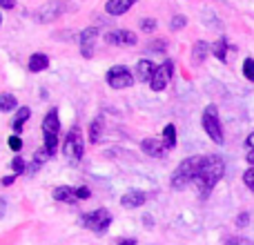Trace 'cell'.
Listing matches in <instances>:
<instances>
[{
    "label": "cell",
    "instance_id": "cell-1",
    "mask_svg": "<svg viewBox=\"0 0 254 245\" xmlns=\"http://www.w3.org/2000/svg\"><path fill=\"white\" fill-rule=\"evenodd\" d=\"M225 174V163L221 156L216 154H210V156H201V165H198V172H196V179H194V185H196L198 194L203 198L214 189V185L223 179Z\"/></svg>",
    "mask_w": 254,
    "mask_h": 245
},
{
    "label": "cell",
    "instance_id": "cell-2",
    "mask_svg": "<svg viewBox=\"0 0 254 245\" xmlns=\"http://www.w3.org/2000/svg\"><path fill=\"white\" fill-rule=\"evenodd\" d=\"M198 165H201V156L185 158V161L181 163L179 167H176L174 174H172L170 185H172L174 189H183L185 185L194 183V179H196V172H198Z\"/></svg>",
    "mask_w": 254,
    "mask_h": 245
},
{
    "label": "cell",
    "instance_id": "cell-3",
    "mask_svg": "<svg viewBox=\"0 0 254 245\" xmlns=\"http://www.w3.org/2000/svg\"><path fill=\"white\" fill-rule=\"evenodd\" d=\"M63 154H65L67 163H71V165L80 163V158H83V154H85V140H83V134H80L78 127H71V129L67 131L65 143H63Z\"/></svg>",
    "mask_w": 254,
    "mask_h": 245
},
{
    "label": "cell",
    "instance_id": "cell-4",
    "mask_svg": "<svg viewBox=\"0 0 254 245\" xmlns=\"http://www.w3.org/2000/svg\"><path fill=\"white\" fill-rule=\"evenodd\" d=\"M201 125H203V129H205V134L210 136L216 145H223L225 143L223 127H221V119H219V110H216V105H207L205 110H203Z\"/></svg>",
    "mask_w": 254,
    "mask_h": 245
},
{
    "label": "cell",
    "instance_id": "cell-5",
    "mask_svg": "<svg viewBox=\"0 0 254 245\" xmlns=\"http://www.w3.org/2000/svg\"><path fill=\"white\" fill-rule=\"evenodd\" d=\"M80 223H83V228L92 230V232L103 234V232H107V230H110L112 214L101 207V210H94V212H87V214H83V216H80Z\"/></svg>",
    "mask_w": 254,
    "mask_h": 245
},
{
    "label": "cell",
    "instance_id": "cell-6",
    "mask_svg": "<svg viewBox=\"0 0 254 245\" xmlns=\"http://www.w3.org/2000/svg\"><path fill=\"white\" fill-rule=\"evenodd\" d=\"M65 9H67L65 2H61V0H49V2L40 4L34 11V20L40 22V25H49V22L58 20V18L65 13Z\"/></svg>",
    "mask_w": 254,
    "mask_h": 245
},
{
    "label": "cell",
    "instance_id": "cell-7",
    "mask_svg": "<svg viewBox=\"0 0 254 245\" xmlns=\"http://www.w3.org/2000/svg\"><path fill=\"white\" fill-rule=\"evenodd\" d=\"M107 85L112 89H127L134 85V76L125 65H116L107 71Z\"/></svg>",
    "mask_w": 254,
    "mask_h": 245
},
{
    "label": "cell",
    "instance_id": "cell-8",
    "mask_svg": "<svg viewBox=\"0 0 254 245\" xmlns=\"http://www.w3.org/2000/svg\"><path fill=\"white\" fill-rule=\"evenodd\" d=\"M172 74H174V62L172 61H165V62H161V65H156V71H154V76H152L149 89H152V92H163V89L170 85Z\"/></svg>",
    "mask_w": 254,
    "mask_h": 245
},
{
    "label": "cell",
    "instance_id": "cell-9",
    "mask_svg": "<svg viewBox=\"0 0 254 245\" xmlns=\"http://www.w3.org/2000/svg\"><path fill=\"white\" fill-rule=\"evenodd\" d=\"M105 43L116 45V47H131V45L138 43V36L129 29H112L105 34Z\"/></svg>",
    "mask_w": 254,
    "mask_h": 245
},
{
    "label": "cell",
    "instance_id": "cell-10",
    "mask_svg": "<svg viewBox=\"0 0 254 245\" xmlns=\"http://www.w3.org/2000/svg\"><path fill=\"white\" fill-rule=\"evenodd\" d=\"M96 40H98V29L96 27H87L83 29L80 34V56L83 58H92L94 56V47H96Z\"/></svg>",
    "mask_w": 254,
    "mask_h": 245
},
{
    "label": "cell",
    "instance_id": "cell-11",
    "mask_svg": "<svg viewBox=\"0 0 254 245\" xmlns=\"http://www.w3.org/2000/svg\"><path fill=\"white\" fill-rule=\"evenodd\" d=\"M140 149H143L147 156L152 158H163L165 156V143L163 140H156V138H145L143 143H140Z\"/></svg>",
    "mask_w": 254,
    "mask_h": 245
},
{
    "label": "cell",
    "instance_id": "cell-12",
    "mask_svg": "<svg viewBox=\"0 0 254 245\" xmlns=\"http://www.w3.org/2000/svg\"><path fill=\"white\" fill-rule=\"evenodd\" d=\"M136 2H138V0H107L105 11L110 13V16H123Z\"/></svg>",
    "mask_w": 254,
    "mask_h": 245
},
{
    "label": "cell",
    "instance_id": "cell-13",
    "mask_svg": "<svg viewBox=\"0 0 254 245\" xmlns=\"http://www.w3.org/2000/svg\"><path fill=\"white\" fill-rule=\"evenodd\" d=\"M154 71H156V65L152 61L143 58V61L136 62V78H138V83H152Z\"/></svg>",
    "mask_w": 254,
    "mask_h": 245
},
{
    "label": "cell",
    "instance_id": "cell-14",
    "mask_svg": "<svg viewBox=\"0 0 254 245\" xmlns=\"http://www.w3.org/2000/svg\"><path fill=\"white\" fill-rule=\"evenodd\" d=\"M58 131H61V119H58V110L52 107L43 119V134H58Z\"/></svg>",
    "mask_w": 254,
    "mask_h": 245
},
{
    "label": "cell",
    "instance_id": "cell-15",
    "mask_svg": "<svg viewBox=\"0 0 254 245\" xmlns=\"http://www.w3.org/2000/svg\"><path fill=\"white\" fill-rule=\"evenodd\" d=\"M145 201H147V196H145L143 192H138V189H131V192L121 196V205L127 207V210H136V207H140Z\"/></svg>",
    "mask_w": 254,
    "mask_h": 245
},
{
    "label": "cell",
    "instance_id": "cell-16",
    "mask_svg": "<svg viewBox=\"0 0 254 245\" xmlns=\"http://www.w3.org/2000/svg\"><path fill=\"white\" fill-rule=\"evenodd\" d=\"M52 196L56 198V201H63V203H76L78 201L76 187H69V185H58V187L52 192Z\"/></svg>",
    "mask_w": 254,
    "mask_h": 245
},
{
    "label": "cell",
    "instance_id": "cell-17",
    "mask_svg": "<svg viewBox=\"0 0 254 245\" xmlns=\"http://www.w3.org/2000/svg\"><path fill=\"white\" fill-rule=\"evenodd\" d=\"M29 116H31V110H29V107H18L16 114H13V121H11L13 134H20L22 127H25V122L29 121Z\"/></svg>",
    "mask_w": 254,
    "mask_h": 245
},
{
    "label": "cell",
    "instance_id": "cell-18",
    "mask_svg": "<svg viewBox=\"0 0 254 245\" xmlns=\"http://www.w3.org/2000/svg\"><path fill=\"white\" fill-rule=\"evenodd\" d=\"M210 52H212V45H207L205 40H198V43L192 47V62L194 65H201Z\"/></svg>",
    "mask_w": 254,
    "mask_h": 245
},
{
    "label": "cell",
    "instance_id": "cell-19",
    "mask_svg": "<svg viewBox=\"0 0 254 245\" xmlns=\"http://www.w3.org/2000/svg\"><path fill=\"white\" fill-rule=\"evenodd\" d=\"M29 71H34V74H38V71H45L49 67V58L45 56V54H31L29 56Z\"/></svg>",
    "mask_w": 254,
    "mask_h": 245
},
{
    "label": "cell",
    "instance_id": "cell-20",
    "mask_svg": "<svg viewBox=\"0 0 254 245\" xmlns=\"http://www.w3.org/2000/svg\"><path fill=\"white\" fill-rule=\"evenodd\" d=\"M49 158V154L45 152V147H40V149H36V154H34V158H31V163L27 165V174H36V172L40 170V167L45 165V161Z\"/></svg>",
    "mask_w": 254,
    "mask_h": 245
},
{
    "label": "cell",
    "instance_id": "cell-21",
    "mask_svg": "<svg viewBox=\"0 0 254 245\" xmlns=\"http://www.w3.org/2000/svg\"><path fill=\"white\" fill-rule=\"evenodd\" d=\"M101 136H103V119L96 116V119L92 121V125H89V143H98Z\"/></svg>",
    "mask_w": 254,
    "mask_h": 245
},
{
    "label": "cell",
    "instance_id": "cell-22",
    "mask_svg": "<svg viewBox=\"0 0 254 245\" xmlns=\"http://www.w3.org/2000/svg\"><path fill=\"white\" fill-rule=\"evenodd\" d=\"M212 54H214L216 58H219L221 62L228 61V40L225 38H219L214 45H212Z\"/></svg>",
    "mask_w": 254,
    "mask_h": 245
},
{
    "label": "cell",
    "instance_id": "cell-23",
    "mask_svg": "<svg viewBox=\"0 0 254 245\" xmlns=\"http://www.w3.org/2000/svg\"><path fill=\"white\" fill-rule=\"evenodd\" d=\"M16 105H18V101L13 94H9V92L0 94V112H13Z\"/></svg>",
    "mask_w": 254,
    "mask_h": 245
},
{
    "label": "cell",
    "instance_id": "cell-24",
    "mask_svg": "<svg viewBox=\"0 0 254 245\" xmlns=\"http://www.w3.org/2000/svg\"><path fill=\"white\" fill-rule=\"evenodd\" d=\"M163 143H165L167 149H172L176 145V127L174 125H165V129H163Z\"/></svg>",
    "mask_w": 254,
    "mask_h": 245
},
{
    "label": "cell",
    "instance_id": "cell-25",
    "mask_svg": "<svg viewBox=\"0 0 254 245\" xmlns=\"http://www.w3.org/2000/svg\"><path fill=\"white\" fill-rule=\"evenodd\" d=\"M45 152L49 154V156H54L58 149V134H45Z\"/></svg>",
    "mask_w": 254,
    "mask_h": 245
},
{
    "label": "cell",
    "instance_id": "cell-26",
    "mask_svg": "<svg viewBox=\"0 0 254 245\" xmlns=\"http://www.w3.org/2000/svg\"><path fill=\"white\" fill-rule=\"evenodd\" d=\"M185 25H188V18L181 16V13H176V16L170 20V29H172V31H181Z\"/></svg>",
    "mask_w": 254,
    "mask_h": 245
},
{
    "label": "cell",
    "instance_id": "cell-27",
    "mask_svg": "<svg viewBox=\"0 0 254 245\" xmlns=\"http://www.w3.org/2000/svg\"><path fill=\"white\" fill-rule=\"evenodd\" d=\"M243 76H246L250 83H254V58H246V61H243Z\"/></svg>",
    "mask_w": 254,
    "mask_h": 245
},
{
    "label": "cell",
    "instance_id": "cell-28",
    "mask_svg": "<svg viewBox=\"0 0 254 245\" xmlns=\"http://www.w3.org/2000/svg\"><path fill=\"white\" fill-rule=\"evenodd\" d=\"M156 27H158V20H156V18H143V20H140V29H143L145 34H152Z\"/></svg>",
    "mask_w": 254,
    "mask_h": 245
},
{
    "label": "cell",
    "instance_id": "cell-29",
    "mask_svg": "<svg viewBox=\"0 0 254 245\" xmlns=\"http://www.w3.org/2000/svg\"><path fill=\"white\" fill-rule=\"evenodd\" d=\"M11 172L13 174H22V172H27V165H25V161H22L20 156L11 158Z\"/></svg>",
    "mask_w": 254,
    "mask_h": 245
},
{
    "label": "cell",
    "instance_id": "cell-30",
    "mask_svg": "<svg viewBox=\"0 0 254 245\" xmlns=\"http://www.w3.org/2000/svg\"><path fill=\"white\" fill-rule=\"evenodd\" d=\"M7 145H9V147H11V149H13V152H20V149H22V140H20V136H18V134L9 136Z\"/></svg>",
    "mask_w": 254,
    "mask_h": 245
},
{
    "label": "cell",
    "instance_id": "cell-31",
    "mask_svg": "<svg viewBox=\"0 0 254 245\" xmlns=\"http://www.w3.org/2000/svg\"><path fill=\"white\" fill-rule=\"evenodd\" d=\"M243 183H246L248 187L254 192V167H250V170L243 172Z\"/></svg>",
    "mask_w": 254,
    "mask_h": 245
},
{
    "label": "cell",
    "instance_id": "cell-32",
    "mask_svg": "<svg viewBox=\"0 0 254 245\" xmlns=\"http://www.w3.org/2000/svg\"><path fill=\"white\" fill-rule=\"evenodd\" d=\"M225 245H252V241L241 239V237H228L225 239Z\"/></svg>",
    "mask_w": 254,
    "mask_h": 245
},
{
    "label": "cell",
    "instance_id": "cell-33",
    "mask_svg": "<svg viewBox=\"0 0 254 245\" xmlns=\"http://www.w3.org/2000/svg\"><path fill=\"white\" fill-rule=\"evenodd\" d=\"M165 40H154V43H149L147 49H152V52H165Z\"/></svg>",
    "mask_w": 254,
    "mask_h": 245
},
{
    "label": "cell",
    "instance_id": "cell-34",
    "mask_svg": "<svg viewBox=\"0 0 254 245\" xmlns=\"http://www.w3.org/2000/svg\"><path fill=\"white\" fill-rule=\"evenodd\" d=\"M248 221H250V214H248V212H243V214L237 216V225H239V228H246Z\"/></svg>",
    "mask_w": 254,
    "mask_h": 245
},
{
    "label": "cell",
    "instance_id": "cell-35",
    "mask_svg": "<svg viewBox=\"0 0 254 245\" xmlns=\"http://www.w3.org/2000/svg\"><path fill=\"white\" fill-rule=\"evenodd\" d=\"M76 194H78V201H85V198L92 196V192L87 187H76Z\"/></svg>",
    "mask_w": 254,
    "mask_h": 245
},
{
    "label": "cell",
    "instance_id": "cell-36",
    "mask_svg": "<svg viewBox=\"0 0 254 245\" xmlns=\"http://www.w3.org/2000/svg\"><path fill=\"white\" fill-rule=\"evenodd\" d=\"M0 7L2 9H13L16 7V0H0Z\"/></svg>",
    "mask_w": 254,
    "mask_h": 245
},
{
    "label": "cell",
    "instance_id": "cell-37",
    "mask_svg": "<svg viewBox=\"0 0 254 245\" xmlns=\"http://www.w3.org/2000/svg\"><path fill=\"white\" fill-rule=\"evenodd\" d=\"M13 181H16V174H11V176H4V179L0 181V183H2L4 187H9V185H13Z\"/></svg>",
    "mask_w": 254,
    "mask_h": 245
},
{
    "label": "cell",
    "instance_id": "cell-38",
    "mask_svg": "<svg viewBox=\"0 0 254 245\" xmlns=\"http://www.w3.org/2000/svg\"><path fill=\"white\" fill-rule=\"evenodd\" d=\"M116 245H136V239H116Z\"/></svg>",
    "mask_w": 254,
    "mask_h": 245
},
{
    "label": "cell",
    "instance_id": "cell-39",
    "mask_svg": "<svg viewBox=\"0 0 254 245\" xmlns=\"http://www.w3.org/2000/svg\"><path fill=\"white\" fill-rule=\"evenodd\" d=\"M246 147L250 149V152L254 149V131H252V134H250V136H248V138H246Z\"/></svg>",
    "mask_w": 254,
    "mask_h": 245
},
{
    "label": "cell",
    "instance_id": "cell-40",
    "mask_svg": "<svg viewBox=\"0 0 254 245\" xmlns=\"http://www.w3.org/2000/svg\"><path fill=\"white\" fill-rule=\"evenodd\" d=\"M4 207H7V201H4V198L0 196V219L4 216Z\"/></svg>",
    "mask_w": 254,
    "mask_h": 245
},
{
    "label": "cell",
    "instance_id": "cell-41",
    "mask_svg": "<svg viewBox=\"0 0 254 245\" xmlns=\"http://www.w3.org/2000/svg\"><path fill=\"white\" fill-rule=\"evenodd\" d=\"M248 163H250V165L254 167V149H252V152H250V154H248Z\"/></svg>",
    "mask_w": 254,
    "mask_h": 245
},
{
    "label": "cell",
    "instance_id": "cell-42",
    "mask_svg": "<svg viewBox=\"0 0 254 245\" xmlns=\"http://www.w3.org/2000/svg\"><path fill=\"white\" fill-rule=\"evenodd\" d=\"M0 25H2V13H0Z\"/></svg>",
    "mask_w": 254,
    "mask_h": 245
}]
</instances>
